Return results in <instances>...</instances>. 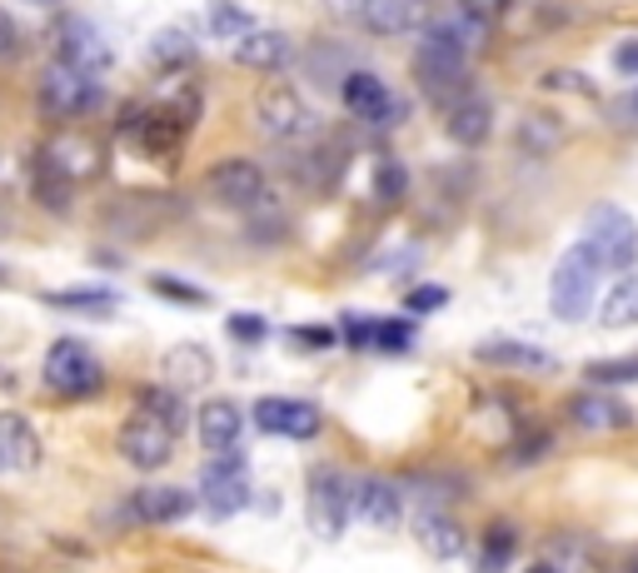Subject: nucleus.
Returning <instances> with one entry per match:
<instances>
[{"label": "nucleus", "mask_w": 638, "mask_h": 573, "mask_svg": "<svg viewBox=\"0 0 638 573\" xmlns=\"http://www.w3.org/2000/svg\"><path fill=\"white\" fill-rule=\"evenodd\" d=\"M519 145L529 155H549L564 145V125H559V115H549V110H533V115L519 120Z\"/></svg>", "instance_id": "29"}, {"label": "nucleus", "mask_w": 638, "mask_h": 573, "mask_svg": "<svg viewBox=\"0 0 638 573\" xmlns=\"http://www.w3.org/2000/svg\"><path fill=\"white\" fill-rule=\"evenodd\" d=\"M459 11L464 15H474V21H484V25H494L499 15L508 11V0H459Z\"/></svg>", "instance_id": "40"}, {"label": "nucleus", "mask_w": 638, "mask_h": 573, "mask_svg": "<svg viewBox=\"0 0 638 573\" xmlns=\"http://www.w3.org/2000/svg\"><path fill=\"white\" fill-rule=\"evenodd\" d=\"M614 71L618 75H638V40H618L614 46Z\"/></svg>", "instance_id": "43"}, {"label": "nucleus", "mask_w": 638, "mask_h": 573, "mask_svg": "<svg viewBox=\"0 0 638 573\" xmlns=\"http://www.w3.org/2000/svg\"><path fill=\"white\" fill-rule=\"evenodd\" d=\"M414 534H419V544H425L434 559H454V553L464 549V534L444 503H414Z\"/></svg>", "instance_id": "17"}, {"label": "nucleus", "mask_w": 638, "mask_h": 573, "mask_svg": "<svg viewBox=\"0 0 638 573\" xmlns=\"http://www.w3.org/2000/svg\"><path fill=\"white\" fill-rule=\"evenodd\" d=\"M260 25H255V15L245 11V5H235V0H214L210 5V36H220V40H245V36H255Z\"/></svg>", "instance_id": "30"}, {"label": "nucleus", "mask_w": 638, "mask_h": 573, "mask_svg": "<svg viewBox=\"0 0 638 573\" xmlns=\"http://www.w3.org/2000/svg\"><path fill=\"white\" fill-rule=\"evenodd\" d=\"M175 424H165L160 414L150 410H135L120 429V454L131 459L135 468H160L170 454H175Z\"/></svg>", "instance_id": "12"}, {"label": "nucleus", "mask_w": 638, "mask_h": 573, "mask_svg": "<svg viewBox=\"0 0 638 573\" xmlns=\"http://www.w3.org/2000/svg\"><path fill=\"white\" fill-rule=\"evenodd\" d=\"M414 81H419V90L429 100H439L450 110L454 100L469 95V56L439 46V40H419V50H414Z\"/></svg>", "instance_id": "5"}, {"label": "nucleus", "mask_w": 638, "mask_h": 573, "mask_svg": "<svg viewBox=\"0 0 638 573\" xmlns=\"http://www.w3.org/2000/svg\"><path fill=\"white\" fill-rule=\"evenodd\" d=\"M508 559H514V528H508V524H494V528L484 534V573L504 569Z\"/></svg>", "instance_id": "35"}, {"label": "nucleus", "mask_w": 638, "mask_h": 573, "mask_svg": "<svg viewBox=\"0 0 638 573\" xmlns=\"http://www.w3.org/2000/svg\"><path fill=\"white\" fill-rule=\"evenodd\" d=\"M46 305H56V309H85V315H110L115 294H110V290H56V294H46Z\"/></svg>", "instance_id": "32"}, {"label": "nucleus", "mask_w": 638, "mask_h": 573, "mask_svg": "<svg viewBox=\"0 0 638 573\" xmlns=\"http://www.w3.org/2000/svg\"><path fill=\"white\" fill-rule=\"evenodd\" d=\"M200 499L210 503L214 519H230L249 503V468L245 454H214L210 464L200 468Z\"/></svg>", "instance_id": "11"}, {"label": "nucleus", "mask_w": 638, "mask_h": 573, "mask_svg": "<svg viewBox=\"0 0 638 573\" xmlns=\"http://www.w3.org/2000/svg\"><path fill=\"white\" fill-rule=\"evenodd\" d=\"M40 464V434L30 429L25 414H0V468L25 474Z\"/></svg>", "instance_id": "18"}, {"label": "nucleus", "mask_w": 638, "mask_h": 573, "mask_svg": "<svg viewBox=\"0 0 638 573\" xmlns=\"http://www.w3.org/2000/svg\"><path fill=\"white\" fill-rule=\"evenodd\" d=\"M0 280H5V269H0Z\"/></svg>", "instance_id": "50"}, {"label": "nucleus", "mask_w": 638, "mask_h": 573, "mask_svg": "<svg viewBox=\"0 0 638 573\" xmlns=\"http://www.w3.org/2000/svg\"><path fill=\"white\" fill-rule=\"evenodd\" d=\"M355 514L365 519V524L375 528H394L404 519V493L394 479H379V474H369V479H355Z\"/></svg>", "instance_id": "16"}, {"label": "nucleus", "mask_w": 638, "mask_h": 573, "mask_svg": "<svg viewBox=\"0 0 638 573\" xmlns=\"http://www.w3.org/2000/svg\"><path fill=\"white\" fill-rule=\"evenodd\" d=\"M444 130H450L454 145H484L489 130H494V110H489L484 95H464L444 110Z\"/></svg>", "instance_id": "19"}, {"label": "nucleus", "mask_w": 638, "mask_h": 573, "mask_svg": "<svg viewBox=\"0 0 638 573\" xmlns=\"http://www.w3.org/2000/svg\"><path fill=\"white\" fill-rule=\"evenodd\" d=\"M584 375H589V385H634L638 354H628V359H599V364H589Z\"/></svg>", "instance_id": "33"}, {"label": "nucleus", "mask_w": 638, "mask_h": 573, "mask_svg": "<svg viewBox=\"0 0 638 573\" xmlns=\"http://www.w3.org/2000/svg\"><path fill=\"white\" fill-rule=\"evenodd\" d=\"M375 325L379 319H359V315H344V340H349V350H375Z\"/></svg>", "instance_id": "38"}, {"label": "nucleus", "mask_w": 638, "mask_h": 573, "mask_svg": "<svg viewBox=\"0 0 638 573\" xmlns=\"http://www.w3.org/2000/svg\"><path fill=\"white\" fill-rule=\"evenodd\" d=\"M36 100H40V115H50V120H81L106 106V85L95 81V75L75 71V65H65V60H50L46 71H40Z\"/></svg>", "instance_id": "3"}, {"label": "nucleus", "mask_w": 638, "mask_h": 573, "mask_svg": "<svg viewBox=\"0 0 638 573\" xmlns=\"http://www.w3.org/2000/svg\"><path fill=\"white\" fill-rule=\"evenodd\" d=\"M365 31L375 36H404V31H419L425 25V0H369L365 15H359Z\"/></svg>", "instance_id": "21"}, {"label": "nucleus", "mask_w": 638, "mask_h": 573, "mask_svg": "<svg viewBox=\"0 0 638 573\" xmlns=\"http://www.w3.org/2000/svg\"><path fill=\"white\" fill-rule=\"evenodd\" d=\"M349 519H355V479H344L340 468H315L309 474V528L319 538H340Z\"/></svg>", "instance_id": "8"}, {"label": "nucleus", "mask_w": 638, "mask_h": 573, "mask_svg": "<svg viewBox=\"0 0 638 573\" xmlns=\"http://www.w3.org/2000/svg\"><path fill=\"white\" fill-rule=\"evenodd\" d=\"M404 305H409L414 315H434V309L450 305V290H444V284H419V290H409Z\"/></svg>", "instance_id": "37"}, {"label": "nucleus", "mask_w": 638, "mask_h": 573, "mask_svg": "<svg viewBox=\"0 0 638 573\" xmlns=\"http://www.w3.org/2000/svg\"><path fill=\"white\" fill-rule=\"evenodd\" d=\"M150 290H155V294H165V300H175V305H185V309H200L205 300H210L205 290H195V284L175 280V275H150Z\"/></svg>", "instance_id": "34"}, {"label": "nucleus", "mask_w": 638, "mask_h": 573, "mask_svg": "<svg viewBox=\"0 0 638 573\" xmlns=\"http://www.w3.org/2000/svg\"><path fill=\"white\" fill-rule=\"evenodd\" d=\"M599 319L609 329H628V325H638V269L634 275H624V280L609 290V300H603V309H599Z\"/></svg>", "instance_id": "28"}, {"label": "nucleus", "mask_w": 638, "mask_h": 573, "mask_svg": "<svg viewBox=\"0 0 638 573\" xmlns=\"http://www.w3.org/2000/svg\"><path fill=\"white\" fill-rule=\"evenodd\" d=\"M628 573H638V549H634V553H628Z\"/></svg>", "instance_id": "48"}, {"label": "nucleus", "mask_w": 638, "mask_h": 573, "mask_svg": "<svg viewBox=\"0 0 638 573\" xmlns=\"http://www.w3.org/2000/svg\"><path fill=\"white\" fill-rule=\"evenodd\" d=\"M409 344H414V325H409V319H379V325H375V350L404 354Z\"/></svg>", "instance_id": "36"}, {"label": "nucleus", "mask_w": 638, "mask_h": 573, "mask_svg": "<svg viewBox=\"0 0 638 573\" xmlns=\"http://www.w3.org/2000/svg\"><path fill=\"white\" fill-rule=\"evenodd\" d=\"M568 419L579 424V429H624L634 414H628V404L624 399H614V394H603V389H589V394H579L574 404H568Z\"/></svg>", "instance_id": "22"}, {"label": "nucleus", "mask_w": 638, "mask_h": 573, "mask_svg": "<svg viewBox=\"0 0 638 573\" xmlns=\"http://www.w3.org/2000/svg\"><path fill=\"white\" fill-rule=\"evenodd\" d=\"M100 145L95 141H75V135H56V141L40 145V175L60 180V185H85V180L100 175Z\"/></svg>", "instance_id": "13"}, {"label": "nucleus", "mask_w": 638, "mask_h": 573, "mask_svg": "<svg viewBox=\"0 0 638 573\" xmlns=\"http://www.w3.org/2000/svg\"><path fill=\"white\" fill-rule=\"evenodd\" d=\"M255 424H260L265 434H280V439H315L319 429H324V414L315 410V404H305V399H260L255 404Z\"/></svg>", "instance_id": "14"}, {"label": "nucleus", "mask_w": 638, "mask_h": 573, "mask_svg": "<svg viewBox=\"0 0 638 573\" xmlns=\"http://www.w3.org/2000/svg\"><path fill=\"white\" fill-rule=\"evenodd\" d=\"M15 56H21V25L0 11V60H15Z\"/></svg>", "instance_id": "41"}, {"label": "nucleus", "mask_w": 638, "mask_h": 573, "mask_svg": "<svg viewBox=\"0 0 638 573\" xmlns=\"http://www.w3.org/2000/svg\"><path fill=\"white\" fill-rule=\"evenodd\" d=\"M365 5H369V0H330V11L344 15V21H359V15H365Z\"/></svg>", "instance_id": "45"}, {"label": "nucleus", "mask_w": 638, "mask_h": 573, "mask_svg": "<svg viewBox=\"0 0 638 573\" xmlns=\"http://www.w3.org/2000/svg\"><path fill=\"white\" fill-rule=\"evenodd\" d=\"M50 50H56V60H65V65H75V71L95 75V81L115 65L110 40L100 36L90 21H81V15H60V21L50 25Z\"/></svg>", "instance_id": "7"}, {"label": "nucleus", "mask_w": 638, "mask_h": 573, "mask_svg": "<svg viewBox=\"0 0 638 573\" xmlns=\"http://www.w3.org/2000/svg\"><path fill=\"white\" fill-rule=\"evenodd\" d=\"M340 100H344L349 115L365 120V125H375V130H390V125H400V120L409 115L404 95H394L375 71H359V65L349 71V81L340 85Z\"/></svg>", "instance_id": "9"}, {"label": "nucleus", "mask_w": 638, "mask_h": 573, "mask_svg": "<svg viewBox=\"0 0 638 573\" xmlns=\"http://www.w3.org/2000/svg\"><path fill=\"white\" fill-rule=\"evenodd\" d=\"M618 120H634V125H638V90L618 100Z\"/></svg>", "instance_id": "46"}, {"label": "nucleus", "mask_w": 638, "mask_h": 573, "mask_svg": "<svg viewBox=\"0 0 638 573\" xmlns=\"http://www.w3.org/2000/svg\"><path fill=\"white\" fill-rule=\"evenodd\" d=\"M235 60L245 65V71H260V75H274L290 65V40L280 36V31H255V36H245L235 46Z\"/></svg>", "instance_id": "24"}, {"label": "nucleus", "mask_w": 638, "mask_h": 573, "mask_svg": "<svg viewBox=\"0 0 638 573\" xmlns=\"http://www.w3.org/2000/svg\"><path fill=\"white\" fill-rule=\"evenodd\" d=\"M369 185H375L379 205H400V199L409 195V170H404L394 155H379V160H375V180H369Z\"/></svg>", "instance_id": "31"}, {"label": "nucleus", "mask_w": 638, "mask_h": 573, "mask_svg": "<svg viewBox=\"0 0 638 573\" xmlns=\"http://www.w3.org/2000/svg\"><path fill=\"white\" fill-rule=\"evenodd\" d=\"M165 385L170 389H189V385H205V379L214 375V364H210V354L200 350V344H175V350L165 354Z\"/></svg>", "instance_id": "26"}, {"label": "nucleus", "mask_w": 638, "mask_h": 573, "mask_svg": "<svg viewBox=\"0 0 638 573\" xmlns=\"http://www.w3.org/2000/svg\"><path fill=\"white\" fill-rule=\"evenodd\" d=\"M290 340H299V350H330L334 344V329L330 325H295Z\"/></svg>", "instance_id": "39"}, {"label": "nucleus", "mask_w": 638, "mask_h": 573, "mask_svg": "<svg viewBox=\"0 0 638 573\" xmlns=\"http://www.w3.org/2000/svg\"><path fill=\"white\" fill-rule=\"evenodd\" d=\"M46 385L65 399H81L106 385V369H100V359L90 354L85 340H56L46 354Z\"/></svg>", "instance_id": "10"}, {"label": "nucleus", "mask_w": 638, "mask_h": 573, "mask_svg": "<svg viewBox=\"0 0 638 573\" xmlns=\"http://www.w3.org/2000/svg\"><path fill=\"white\" fill-rule=\"evenodd\" d=\"M255 125H260L265 141L284 145V150H309V145H319V135H324V125H319V115L299 100L295 90H265L260 106H255Z\"/></svg>", "instance_id": "2"}, {"label": "nucleus", "mask_w": 638, "mask_h": 573, "mask_svg": "<svg viewBox=\"0 0 638 573\" xmlns=\"http://www.w3.org/2000/svg\"><path fill=\"white\" fill-rule=\"evenodd\" d=\"M599 280H603V259L593 255L584 240L574 249H564V259L554 265V280H549V305H554V319L579 325V319L589 315L593 294H599Z\"/></svg>", "instance_id": "1"}, {"label": "nucleus", "mask_w": 638, "mask_h": 573, "mask_svg": "<svg viewBox=\"0 0 638 573\" xmlns=\"http://www.w3.org/2000/svg\"><path fill=\"white\" fill-rule=\"evenodd\" d=\"M205 190H210L214 205H225V210H240V215H255L270 199V180H265V170L255 160H240V155H230V160L210 164V175H205Z\"/></svg>", "instance_id": "6"}, {"label": "nucleus", "mask_w": 638, "mask_h": 573, "mask_svg": "<svg viewBox=\"0 0 638 573\" xmlns=\"http://www.w3.org/2000/svg\"><path fill=\"white\" fill-rule=\"evenodd\" d=\"M549 449V434H529L524 444H514V464H529V459H539Z\"/></svg>", "instance_id": "44"}, {"label": "nucleus", "mask_w": 638, "mask_h": 573, "mask_svg": "<svg viewBox=\"0 0 638 573\" xmlns=\"http://www.w3.org/2000/svg\"><path fill=\"white\" fill-rule=\"evenodd\" d=\"M584 245L603 259V275H634L628 265L638 259V224L618 205H593L584 220Z\"/></svg>", "instance_id": "4"}, {"label": "nucleus", "mask_w": 638, "mask_h": 573, "mask_svg": "<svg viewBox=\"0 0 638 573\" xmlns=\"http://www.w3.org/2000/svg\"><path fill=\"white\" fill-rule=\"evenodd\" d=\"M195 429H200V444L210 449V454H235L240 434H245V414H240L235 399H210V404H200Z\"/></svg>", "instance_id": "15"}, {"label": "nucleus", "mask_w": 638, "mask_h": 573, "mask_svg": "<svg viewBox=\"0 0 638 573\" xmlns=\"http://www.w3.org/2000/svg\"><path fill=\"white\" fill-rule=\"evenodd\" d=\"M189 509H195V493L185 489H140L131 499V519H140V524H175V519H185Z\"/></svg>", "instance_id": "23"}, {"label": "nucleus", "mask_w": 638, "mask_h": 573, "mask_svg": "<svg viewBox=\"0 0 638 573\" xmlns=\"http://www.w3.org/2000/svg\"><path fill=\"white\" fill-rule=\"evenodd\" d=\"M36 5H56V0H36Z\"/></svg>", "instance_id": "49"}, {"label": "nucleus", "mask_w": 638, "mask_h": 573, "mask_svg": "<svg viewBox=\"0 0 638 573\" xmlns=\"http://www.w3.org/2000/svg\"><path fill=\"white\" fill-rule=\"evenodd\" d=\"M474 354L484 364H499V369H549V364H554L539 344H519V340H489Z\"/></svg>", "instance_id": "27"}, {"label": "nucleus", "mask_w": 638, "mask_h": 573, "mask_svg": "<svg viewBox=\"0 0 638 573\" xmlns=\"http://www.w3.org/2000/svg\"><path fill=\"white\" fill-rule=\"evenodd\" d=\"M230 334H235V340H265V334H270V325H265V319H255V315H235V319H230Z\"/></svg>", "instance_id": "42"}, {"label": "nucleus", "mask_w": 638, "mask_h": 573, "mask_svg": "<svg viewBox=\"0 0 638 573\" xmlns=\"http://www.w3.org/2000/svg\"><path fill=\"white\" fill-rule=\"evenodd\" d=\"M419 40H439V46L459 50V56H474V50L489 40V25L474 21V15H464V11H450V15L425 21V36H419Z\"/></svg>", "instance_id": "20"}, {"label": "nucleus", "mask_w": 638, "mask_h": 573, "mask_svg": "<svg viewBox=\"0 0 638 573\" xmlns=\"http://www.w3.org/2000/svg\"><path fill=\"white\" fill-rule=\"evenodd\" d=\"M195 56H200V36H195L189 25H165V31L150 40L155 71H185V65H195Z\"/></svg>", "instance_id": "25"}, {"label": "nucleus", "mask_w": 638, "mask_h": 573, "mask_svg": "<svg viewBox=\"0 0 638 573\" xmlns=\"http://www.w3.org/2000/svg\"><path fill=\"white\" fill-rule=\"evenodd\" d=\"M524 573H554V569H549V563H529V569H524Z\"/></svg>", "instance_id": "47"}]
</instances>
